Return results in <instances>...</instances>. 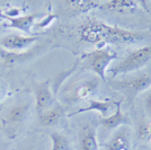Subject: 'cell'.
Segmentation results:
<instances>
[{
  "instance_id": "obj_1",
  "label": "cell",
  "mask_w": 151,
  "mask_h": 150,
  "mask_svg": "<svg viewBox=\"0 0 151 150\" xmlns=\"http://www.w3.org/2000/svg\"><path fill=\"white\" fill-rule=\"evenodd\" d=\"M82 42L94 44L96 49L104 48L109 44H129L145 40V32L130 31L119 26L108 25L101 20H89L83 24L79 31Z\"/></svg>"
},
{
  "instance_id": "obj_2",
  "label": "cell",
  "mask_w": 151,
  "mask_h": 150,
  "mask_svg": "<svg viewBox=\"0 0 151 150\" xmlns=\"http://www.w3.org/2000/svg\"><path fill=\"white\" fill-rule=\"evenodd\" d=\"M116 52L109 46L98 48L91 52L83 53L79 58V66L81 68L94 72L99 79L106 81L107 70L109 69L111 63L116 59Z\"/></svg>"
},
{
  "instance_id": "obj_3",
  "label": "cell",
  "mask_w": 151,
  "mask_h": 150,
  "mask_svg": "<svg viewBox=\"0 0 151 150\" xmlns=\"http://www.w3.org/2000/svg\"><path fill=\"white\" fill-rule=\"evenodd\" d=\"M108 85L123 95L129 105H132L138 95L151 88V76L141 74L122 80H111Z\"/></svg>"
},
{
  "instance_id": "obj_4",
  "label": "cell",
  "mask_w": 151,
  "mask_h": 150,
  "mask_svg": "<svg viewBox=\"0 0 151 150\" xmlns=\"http://www.w3.org/2000/svg\"><path fill=\"white\" fill-rule=\"evenodd\" d=\"M151 60V44L145 45L140 49L132 51L121 61L116 63L115 66L111 67L107 70V74L112 78L116 76L126 75L134 72L139 69L143 68L147 63Z\"/></svg>"
},
{
  "instance_id": "obj_5",
  "label": "cell",
  "mask_w": 151,
  "mask_h": 150,
  "mask_svg": "<svg viewBox=\"0 0 151 150\" xmlns=\"http://www.w3.org/2000/svg\"><path fill=\"white\" fill-rule=\"evenodd\" d=\"M36 35L8 34L0 38V48L9 52H24L37 42Z\"/></svg>"
},
{
  "instance_id": "obj_6",
  "label": "cell",
  "mask_w": 151,
  "mask_h": 150,
  "mask_svg": "<svg viewBox=\"0 0 151 150\" xmlns=\"http://www.w3.org/2000/svg\"><path fill=\"white\" fill-rule=\"evenodd\" d=\"M57 103L55 95L51 87V80H45L36 85L35 88V110L40 115L49 107L53 106Z\"/></svg>"
},
{
  "instance_id": "obj_7",
  "label": "cell",
  "mask_w": 151,
  "mask_h": 150,
  "mask_svg": "<svg viewBox=\"0 0 151 150\" xmlns=\"http://www.w3.org/2000/svg\"><path fill=\"white\" fill-rule=\"evenodd\" d=\"M105 147L107 150H131V129L129 125H122L114 130Z\"/></svg>"
},
{
  "instance_id": "obj_8",
  "label": "cell",
  "mask_w": 151,
  "mask_h": 150,
  "mask_svg": "<svg viewBox=\"0 0 151 150\" xmlns=\"http://www.w3.org/2000/svg\"><path fill=\"white\" fill-rule=\"evenodd\" d=\"M115 106H116V100H89L88 106L77 110V111H75L73 113H71L70 116H75V115H79V114H82V113H87V112L95 111V112L99 113L101 118H106V116H108V115H111V111L115 110Z\"/></svg>"
},
{
  "instance_id": "obj_9",
  "label": "cell",
  "mask_w": 151,
  "mask_h": 150,
  "mask_svg": "<svg viewBox=\"0 0 151 150\" xmlns=\"http://www.w3.org/2000/svg\"><path fill=\"white\" fill-rule=\"evenodd\" d=\"M38 16H40L38 14H28V15H20L17 17H6L5 20L8 22L7 27L23 32L26 35H34L32 33V28L35 26V22Z\"/></svg>"
},
{
  "instance_id": "obj_10",
  "label": "cell",
  "mask_w": 151,
  "mask_h": 150,
  "mask_svg": "<svg viewBox=\"0 0 151 150\" xmlns=\"http://www.w3.org/2000/svg\"><path fill=\"white\" fill-rule=\"evenodd\" d=\"M29 110H31V105L28 103H20L15 105L6 114L5 123L8 126L16 128L17 125L25 122V120L29 115Z\"/></svg>"
},
{
  "instance_id": "obj_11",
  "label": "cell",
  "mask_w": 151,
  "mask_h": 150,
  "mask_svg": "<svg viewBox=\"0 0 151 150\" xmlns=\"http://www.w3.org/2000/svg\"><path fill=\"white\" fill-rule=\"evenodd\" d=\"M98 8L112 13L133 14L135 13L139 6L134 0H108L101 5H98Z\"/></svg>"
},
{
  "instance_id": "obj_12",
  "label": "cell",
  "mask_w": 151,
  "mask_h": 150,
  "mask_svg": "<svg viewBox=\"0 0 151 150\" xmlns=\"http://www.w3.org/2000/svg\"><path fill=\"white\" fill-rule=\"evenodd\" d=\"M129 123L130 121L127 119V116L122 111L121 102H117V100H116V106H115L114 113H112L106 118H103L101 121V124L109 131H114L117 128H120L122 125H127Z\"/></svg>"
},
{
  "instance_id": "obj_13",
  "label": "cell",
  "mask_w": 151,
  "mask_h": 150,
  "mask_svg": "<svg viewBox=\"0 0 151 150\" xmlns=\"http://www.w3.org/2000/svg\"><path fill=\"white\" fill-rule=\"evenodd\" d=\"M64 112H65L64 107L61 104L55 103L53 106L49 107L44 112H42L40 115H37L38 121L44 126H52V125L57 124L61 120V118L64 115Z\"/></svg>"
},
{
  "instance_id": "obj_14",
  "label": "cell",
  "mask_w": 151,
  "mask_h": 150,
  "mask_svg": "<svg viewBox=\"0 0 151 150\" xmlns=\"http://www.w3.org/2000/svg\"><path fill=\"white\" fill-rule=\"evenodd\" d=\"M98 85H99V82H98L97 78H93V79H89V80L81 82L75 90L72 100L75 102L88 100L89 97H91L97 92Z\"/></svg>"
},
{
  "instance_id": "obj_15",
  "label": "cell",
  "mask_w": 151,
  "mask_h": 150,
  "mask_svg": "<svg viewBox=\"0 0 151 150\" xmlns=\"http://www.w3.org/2000/svg\"><path fill=\"white\" fill-rule=\"evenodd\" d=\"M98 140H97V132L96 129L91 125H87L80 139V149L81 150H98Z\"/></svg>"
},
{
  "instance_id": "obj_16",
  "label": "cell",
  "mask_w": 151,
  "mask_h": 150,
  "mask_svg": "<svg viewBox=\"0 0 151 150\" xmlns=\"http://www.w3.org/2000/svg\"><path fill=\"white\" fill-rule=\"evenodd\" d=\"M0 56L4 62L8 66H13L18 62H25L33 56V51H24V52H9V51L0 50Z\"/></svg>"
},
{
  "instance_id": "obj_17",
  "label": "cell",
  "mask_w": 151,
  "mask_h": 150,
  "mask_svg": "<svg viewBox=\"0 0 151 150\" xmlns=\"http://www.w3.org/2000/svg\"><path fill=\"white\" fill-rule=\"evenodd\" d=\"M67 5L75 12L78 13H88L95 8H98V4L94 0H64Z\"/></svg>"
},
{
  "instance_id": "obj_18",
  "label": "cell",
  "mask_w": 151,
  "mask_h": 150,
  "mask_svg": "<svg viewBox=\"0 0 151 150\" xmlns=\"http://www.w3.org/2000/svg\"><path fill=\"white\" fill-rule=\"evenodd\" d=\"M51 150H70V141L64 134L60 132H51Z\"/></svg>"
},
{
  "instance_id": "obj_19",
  "label": "cell",
  "mask_w": 151,
  "mask_h": 150,
  "mask_svg": "<svg viewBox=\"0 0 151 150\" xmlns=\"http://www.w3.org/2000/svg\"><path fill=\"white\" fill-rule=\"evenodd\" d=\"M148 133H149L148 122H142L138 128V137L141 140H148Z\"/></svg>"
},
{
  "instance_id": "obj_20",
  "label": "cell",
  "mask_w": 151,
  "mask_h": 150,
  "mask_svg": "<svg viewBox=\"0 0 151 150\" xmlns=\"http://www.w3.org/2000/svg\"><path fill=\"white\" fill-rule=\"evenodd\" d=\"M55 19V15H49V16H45V18H43V20H41L37 24L38 27L41 28H44V27H47L52 24V22Z\"/></svg>"
},
{
  "instance_id": "obj_21",
  "label": "cell",
  "mask_w": 151,
  "mask_h": 150,
  "mask_svg": "<svg viewBox=\"0 0 151 150\" xmlns=\"http://www.w3.org/2000/svg\"><path fill=\"white\" fill-rule=\"evenodd\" d=\"M145 108L147 114L149 115V118L151 119V89L150 92L148 93V95H147V97H145Z\"/></svg>"
},
{
  "instance_id": "obj_22",
  "label": "cell",
  "mask_w": 151,
  "mask_h": 150,
  "mask_svg": "<svg viewBox=\"0 0 151 150\" xmlns=\"http://www.w3.org/2000/svg\"><path fill=\"white\" fill-rule=\"evenodd\" d=\"M138 6H140L141 8H143L145 12H149V8H148V0H134Z\"/></svg>"
},
{
  "instance_id": "obj_23",
  "label": "cell",
  "mask_w": 151,
  "mask_h": 150,
  "mask_svg": "<svg viewBox=\"0 0 151 150\" xmlns=\"http://www.w3.org/2000/svg\"><path fill=\"white\" fill-rule=\"evenodd\" d=\"M148 128H149V133H148V140L151 142V122L148 123Z\"/></svg>"
},
{
  "instance_id": "obj_24",
  "label": "cell",
  "mask_w": 151,
  "mask_h": 150,
  "mask_svg": "<svg viewBox=\"0 0 151 150\" xmlns=\"http://www.w3.org/2000/svg\"><path fill=\"white\" fill-rule=\"evenodd\" d=\"M0 22H1V20H0Z\"/></svg>"
}]
</instances>
